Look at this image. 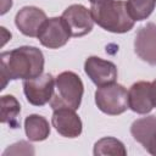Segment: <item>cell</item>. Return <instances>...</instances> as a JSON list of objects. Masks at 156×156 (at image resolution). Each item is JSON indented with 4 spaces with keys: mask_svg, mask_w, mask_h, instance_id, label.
I'll return each mask as SVG.
<instances>
[{
    "mask_svg": "<svg viewBox=\"0 0 156 156\" xmlns=\"http://www.w3.org/2000/svg\"><path fill=\"white\" fill-rule=\"evenodd\" d=\"M46 13L37 6H24L15 16V24L26 37H38L39 29L46 21Z\"/></svg>",
    "mask_w": 156,
    "mask_h": 156,
    "instance_id": "11",
    "label": "cell"
},
{
    "mask_svg": "<svg viewBox=\"0 0 156 156\" xmlns=\"http://www.w3.org/2000/svg\"><path fill=\"white\" fill-rule=\"evenodd\" d=\"M151 91H152V100H154V106L156 107V79L151 83Z\"/></svg>",
    "mask_w": 156,
    "mask_h": 156,
    "instance_id": "20",
    "label": "cell"
},
{
    "mask_svg": "<svg viewBox=\"0 0 156 156\" xmlns=\"http://www.w3.org/2000/svg\"><path fill=\"white\" fill-rule=\"evenodd\" d=\"M93 152L95 156H106V155L126 156L127 149L121 140H118L113 136H105L94 144Z\"/></svg>",
    "mask_w": 156,
    "mask_h": 156,
    "instance_id": "16",
    "label": "cell"
},
{
    "mask_svg": "<svg viewBox=\"0 0 156 156\" xmlns=\"http://www.w3.org/2000/svg\"><path fill=\"white\" fill-rule=\"evenodd\" d=\"M149 154H151V155H154V156H156V138L154 139V141L151 143V145L147 147V150H146Z\"/></svg>",
    "mask_w": 156,
    "mask_h": 156,
    "instance_id": "19",
    "label": "cell"
},
{
    "mask_svg": "<svg viewBox=\"0 0 156 156\" xmlns=\"http://www.w3.org/2000/svg\"><path fill=\"white\" fill-rule=\"evenodd\" d=\"M33 155L34 154V149H33V145L28 144L27 141H18L16 144H12L11 146H9L5 151H4V156H7V155Z\"/></svg>",
    "mask_w": 156,
    "mask_h": 156,
    "instance_id": "18",
    "label": "cell"
},
{
    "mask_svg": "<svg viewBox=\"0 0 156 156\" xmlns=\"http://www.w3.org/2000/svg\"><path fill=\"white\" fill-rule=\"evenodd\" d=\"M51 123L56 132L65 138H78L83 130L80 117L76 113V110L68 107L54 110Z\"/></svg>",
    "mask_w": 156,
    "mask_h": 156,
    "instance_id": "10",
    "label": "cell"
},
{
    "mask_svg": "<svg viewBox=\"0 0 156 156\" xmlns=\"http://www.w3.org/2000/svg\"><path fill=\"white\" fill-rule=\"evenodd\" d=\"M134 50L143 61L156 66V23L149 22L138 29L134 39Z\"/></svg>",
    "mask_w": 156,
    "mask_h": 156,
    "instance_id": "9",
    "label": "cell"
},
{
    "mask_svg": "<svg viewBox=\"0 0 156 156\" xmlns=\"http://www.w3.org/2000/svg\"><path fill=\"white\" fill-rule=\"evenodd\" d=\"M128 104L129 108L139 115H146L151 112L154 106L151 83L140 80L134 83L128 90Z\"/></svg>",
    "mask_w": 156,
    "mask_h": 156,
    "instance_id": "12",
    "label": "cell"
},
{
    "mask_svg": "<svg viewBox=\"0 0 156 156\" xmlns=\"http://www.w3.org/2000/svg\"><path fill=\"white\" fill-rule=\"evenodd\" d=\"M0 102H1V113H0L1 123H6L11 128H18L20 127L18 115L21 112V105L18 100L13 95H2Z\"/></svg>",
    "mask_w": 156,
    "mask_h": 156,
    "instance_id": "15",
    "label": "cell"
},
{
    "mask_svg": "<svg viewBox=\"0 0 156 156\" xmlns=\"http://www.w3.org/2000/svg\"><path fill=\"white\" fill-rule=\"evenodd\" d=\"M130 134L145 150L151 145L156 138V116L150 115L135 119L130 126Z\"/></svg>",
    "mask_w": 156,
    "mask_h": 156,
    "instance_id": "13",
    "label": "cell"
},
{
    "mask_svg": "<svg viewBox=\"0 0 156 156\" xmlns=\"http://www.w3.org/2000/svg\"><path fill=\"white\" fill-rule=\"evenodd\" d=\"M126 4L134 22L146 20L156 7V0H127Z\"/></svg>",
    "mask_w": 156,
    "mask_h": 156,
    "instance_id": "17",
    "label": "cell"
},
{
    "mask_svg": "<svg viewBox=\"0 0 156 156\" xmlns=\"http://www.w3.org/2000/svg\"><path fill=\"white\" fill-rule=\"evenodd\" d=\"M44 55L35 46H20L11 51H4L0 55L1 69V90L7 82L16 79H32L43 74Z\"/></svg>",
    "mask_w": 156,
    "mask_h": 156,
    "instance_id": "1",
    "label": "cell"
},
{
    "mask_svg": "<svg viewBox=\"0 0 156 156\" xmlns=\"http://www.w3.org/2000/svg\"><path fill=\"white\" fill-rule=\"evenodd\" d=\"M91 5H96V4H102V2H106L108 0H89Z\"/></svg>",
    "mask_w": 156,
    "mask_h": 156,
    "instance_id": "21",
    "label": "cell"
},
{
    "mask_svg": "<svg viewBox=\"0 0 156 156\" xmlns=\"http://www.w3.org/2000/svg\"><path fill=\"white\" fill-rule=\"evenodd\" d=\"M55 89L52 74L44 73L39 77L23 80V93L27 101L33 106H44L50 102Z\"/></svg>",
    "mask_w": 156,
    "mask_h": 156,
    "instance_id": "5",
    "label": "cell"
},
{
    "mask_svg": "<svg viewBox=\"0 0 156 156\" xmlns=\"http://www.w3.org/2000/svg\"><path fill=\"white\" fill-rule=\"evenodd\" d=\"M95 104L98 108L106 115H121L129 108L128 91L118 83L99 87L95 91Z\"/></svg>",
    "mask_w": 156,
    "mask_h": 156,
    "instance_id": "4",
    "label": "cell"
},
{
    "mask_svg": "<svg viewBox=\"0 0 156 156\" xmlns=\"http://www.w3.org/2000/svg\"><path fill=\"white\" fill-rule=\"evenodd\" d=\"M84 71L96 87L115 83L118 76L117 67L113 62L98 56H89L85 60Z\"/></svg>",
    "mask_w": 156,
    "mask_h": 156,
    "instance_id": "8",
    "label": "cell"
},
{
    "mask_svg": "<svg viewBox=\"0 0 156 156\" xmlns=\"http://www.w3.org/2000/svg\"><path fill=\"white\" fill-rule=\"evenodd\" d=\"M94 22L111 33H127L134 27V21L129 16L127 4L123 0H108L90 7Z\"/></svg>",
    "mask_w": 156,
    "mask_h": 156,
    "instance_id": "2",
    "label": "cell"
},
{
    "mask_svg": "<svg viewBox=\"0 0 156 156\" xmlns=\"http://www.w3.org/2000/svg\"><path fill=\"white\" fill-rule=\"evenodd\" d=\"M37 38L43 46L58 49L67 44L71 38V33L62 17H51L43 23Z\"/></svg>",
    "mask_w": 156,
    "mask_h": 156,
    "instance_id": "6",
    "label": "cell"
},
{
    "mask_svg": "<svg viewBox=\"0 0 156 156\" xmlns=\"http://www.w3.org/2000/svg\"><path fill=\"white\" fill-rule=\"evenodd\" d=\"M61 17L65 20L71 37L74 38L84 37L90 33L95 23L90 9H87L80 4H73L68 6Z\"/></svg>",
    "mask_w": 156,
    "mask_h": 156,
    "instance_id": "7",
    "label": "cell"
},
{
    "mask_svg": "<svg viewBox=\"0 0 156 156\" xmlns=\"http://www.w3.org/2000/svg\"><path fill=\"white\" fill-rule=\"evenodd\" d=\"M24 132L30 141H43L50 135V124L40 115H29L24 119Z\"/></svg>",
    "mask_w": 156,
    "mask_h": 156,
    "instance_id": "14",
    "label": "cell"
},
{
    "mask_svg": "<svg viewBox=\"0 0 156 156\" xmlns=\"http://www.w3.org/2000/svg\"><path fill=\"white\" fill-rule=\"evenodd\" d=\"M83 94L84 85L80 77L72 71H65L55 79V89L50 100V106L52 110L60 107L78 110Z\"/></svg>",
    "mask_w": 156,
    "mask_h": 156,
    "instance_id": "3",
    "label": "cell"
}]
</instances>
